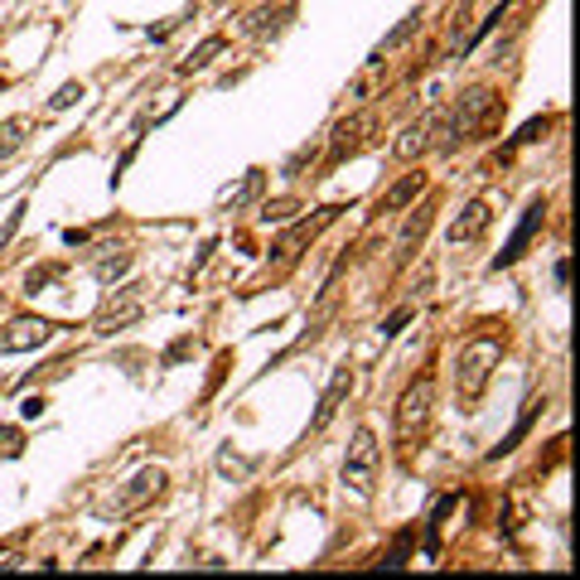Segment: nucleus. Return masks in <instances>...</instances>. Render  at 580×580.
Returning a JSON list of instances; mask_svg holds the SVG:
<instances>
[{
	"label": "nucleus",
	"instance_id": "1",
	"mask_svg": "<svg viewBox=\"0 0 580 580\" xmlns=\"http://www.w3.org/2000/svg\"><path fill=\"white\" fill-rule=\"evenodd\" d=\"M499 112H503V97L493 88H469L446 112V122H440V135H446V141H435V145L446 150V156H455L465 141H484V135L493 131V122H499Z\"/></svg>",
	"mask_w": 580,
	"mask_h": 580
},
{
	"label": "nucleus",
	"instance_id": "10",
	"mask_svg": "<svg viewBox=\"0 0 580 580\" xmlns=\"http://www.w3.org/2000/svg\"><path fill=\"white\" fill-rule=\"evenodd\" d=\"M402 213H406V223L397 228V247H392L397 266H406V262L416 257V247L425 242V232H431V223H435L431 203H412V209H402Z\"/></svg>",
	"mask_w": 580,
	"mask_h": 580
},
{
	"label": "nucleus",
	"instance_id": "19",
	"mask_svg": "<svg viewBox=\"0 0 580 580\" xmlns=\"http://www.w3.org/2000/svg\"><path fill=\"white\" fill-rule=\"evenodd\" d=\"M262 184H266V175H262V169H252V175L242 179V184H237V189H228L223 199H218V209H242V203H252V199H257L262 194Z\"/></svg>",
	"mask_w": 580,
	"mask_h": 580
},
{
	"label": "nucleus",
	"instance_id": "24",
	"mask_svg": "<svg viewBox=\"0 0 580 580\" xmlns=\"http://www.w3.org/2000/svg\"><path fill=\"white\" fill-rule=\"evenodd\" d=\"M82 97V82H63V88L48 97V112H63V107H73V102Z\"/></svg>",
	"mask_w": 580,
	"mask_h": 580
},
{
	"label": "nucleus",
	"instance_id": "5",
	"mask_svg": "<svg viewBox=\"0 0 580 580\" xmlns=\"http://www.w3.org/2000/svg\"><path fill=\"white\" fill-rule=\"evenodd\" d=\"M141 315H145V285H122V290H112V295L97 305L92 329H97V334H122V329H131Z\"/></svg>",
	"mask_w": 580,
	"mask_h": 580
},
{
	"label": "nucleus",
	"instance_id": "16",
	"mask_svg": "<svg viewBox=\"0 0 580 580\" xmlns=\"http://www.w3.org/2000/svg\"><path fill=\"white\" fill-rule=\"evenodd\" d=\"M542 406H547L542 397H532V402H527V406H522V416H518V425H513V431H508V435L499 440V446L489 450V459H503V455H513V450L522 446V440H527V431H532V421L542 416Z\"/></svg>",
	"mask_w": 580,
	"mask_h": 580
},
{
	"label": "nucleus",
	"instance_id": "14",
	"mask_svg": "<svg viewBox=\"0 0 580 580\" xmlns=\"http://www.w3.org/2000/svg\"><path fill=\"white\" fill-rule=\"evenodd\" d=\"M425 194V175H421V169H412V175H402L397 184H392V189L378 199V218L382 213H402V209H412V203Z\"/></svg>",
	"mask_w": 580,
	"mask_h": 580
},
{
	"label": "nucleus",
	"instance_id": "28",
	"mask_svg": "<svg viewBox=\"0 0 580 580\" xmlns=\"http://www.w3.org/2000/svg\"><path fill=\"white\" fill-rule=\"evenodd\" d=\"M39 412H44V397H29V402L20 406V416H25V421H34V416H39Z\"/></svg>",
	"mask_w": 580,
	"mask_h": 580
},
{
	"label": "nucleus",
	"instance_id": "25",
	"mask_svg": "<svg viewBox=\"0 0 580 580\" xmlns=\"http://www.w3.org/2000/svg\"><path fill=\"white\" fill-rule=\"evenodd\" d=\"M412 315H416L412 305H402V310L392 315V319H382V338H397V334H402V324H412Z\"/></svg>",
	"mask_w": 580,
	"mask_h": 580
},
{
	"label": "nucleus",
	"instance_id": "8",
	"mask_svg": "<svg viewBox=\"0 0 580 580\" xmlns=\"http://www.w3.org/2000/svg\"><path fill=\"white\" fill-rule=\"evenodd\" d=\"M372 131H378V112H353L349 122H338L334 135H329V165L353 160L358 150L372 141Z\"/></svg>",
	"mask_w": 580,
	"mask_h": 580
},
{
	"label": "nucleus",
	"instance_id": "21",
	"mask_svg": "<svg viewBox=\"0 0 580 580\" xmlns=\"http://www.w3.org/2000/svg\"><path fill=\"white\" fill-rule=\"evenodd\" d=\"M300 213V199H271V203H262V223L271 228V223H290V218Z\"/></svg>",
	"mask_w": 580,
	"mask_h": 580
},
{
	"label": "nucleus",
	"instance_id": "3",
	"mask_svg": "<svg viewBox=\"0 0 580 580\" xmlns=\"http://www.w3.org/2000/svg\"><path fill=\"white\" fill-rule=\"evenodd\" d=\"M499 358H503V338H493V334H479V338H469V344L459 349V363H455L459 402H479L484 397V387L493 378V368H499Z\"/></svg>",
	"mask_w": 580,
	"mask_h": 580
},
{
	"label": "nucleus",
	"instance_id": "15",
	"mask_svg": "<svg viewBox=\"0 0 580 580\" xmlns=\"http://www.w3.org/2000/svg\"><path fill=\"white\" fill-rule=\"evenodd\" d=\"M290 15H295V5H271V10H252L247 20H242V34L247 39H266V34H281L285 25H290Z\"/></svg>",
	"mask_w": 580,
	"mask_h": 580
},
{
	"label": "nucleus",
	"instance_id": "17",
	"mask_svg": "<svg viewBox=\"0 0 580 580\" xmlns=\"http://www.w3.org/2000/svg\"><path fill=\"white\" fill-rule=\"evenodd\" d=\"M160 489H165V469H141L131 479V489L122 493V508H141L145 499H156Z\"/></svg>",
	"mask_w": 580,
	"mask_h": 580
},
{
	"label": "nucleus",
	"instance_id": "22",
	"mask_svg": "<svg viewBox=\"0 0 580 580\" xmlns=\"http://www.w3.org/2000/svg\"><path fill=\"white\" fill-rule=\"evenodd\" d=\"M218 469H223L228 479H247V474L257 469V459H242V455H232V450H218Z\"/></svg>",
	"mask_w": 580,
	"mask_h": 580
},
{
	"label": "nucleus",
	"instance_id": "7",
	"mask_svg": "<svg viewBox=\"0 0 580 580\" xmlns=\"http://www.w3.org/2000/svg\"><path fill=\"white\" fill-rule=\"evenodd\" d=\"M440 122H446V107L440 112H425L421 122H412L397 141H392V160H402V165H416L425 160V150H435V135H440Z\"/></svg>",
	"mask_w": 580,
	"mask_h": 580
},
{
	"label": "nucleus",
	"instance_id": "18",
	"mask_svg": "<svg viewBox=\"0 0 580 580\" xmlns=\"http://www.w3.org/2000/svg\"><path fill=\"white\" fill-rule=\"evenodd\" d=\"M223 48H228V39H223V34H209V39H203V44L194 48V54L179 63V73H184V78H189V73H203V68H209L218 54H223Z\"/></svg>",
	"mask_w": 580,
	"mask_h": 580
},
{
	"label": "nucleus",
	"instance_id": "20",
	"mask_svg": "<svg viewBox=\"0 0 580 580\" xmlns=\"http://www.w3.org/2000/svg\"><path fill=\"white\" fill-rule=\"evenodd\" d=\"M25 131H29L25 116H10V122H0V160H10L15 150L25 145Z\"/></svg>",
	"mask_w": 580,
	"mask_h": 580
},
{
	"label": "nucleus",
	"instance_id": "9",
	"mask_svg": "<svg viewBox=\"0 0 580 580\" xmlns=\"http://www.w3.org/2000/svg\"><path fill=\"white\" fill-rule=\"evenodd\" d=\"M48 338H54V324L39 319V315H20L0 329V353H34V349H44Z\"/></svg>",
	"mask_w": 580,
	"mask_h": 580
},
{
	"label": "nucleus",
	"instance_id": "11",
	"mask_svg": "<svg viewBox=\"0 0 580 580\" xmlns=\"http://www.w3.org/2000/svg\"><path fill=\"white\" fill-rule=\"evenodd\" d=\"M349 392H353V368H349V363H338V368H334V378H329V387H324L319 412H315V421H310V431H305V435H319L324 425H329V421L338 416V406H344Z\"/></svg>",
	"mask_w": 580,
	"mask_h": 580
},
{
	"label": "nucleus",
	"instance_id": "6",
	"mask_svg": "<svg viewBox=\"0 0 580 580\" xmlns=\"http://www.w3.org/2000/svg\"><path fill=\"white\" fill-rule=\"evenodd\" d=\"M542 223H547V199H532L522 209V218H518V228H513V237H508V247L493 257L489 266L493 271H508V266H518L522 257H527V247H532V237L542 232Z\"/></svg>",
	"mask_w": 580,
	"mask_h": 580
},
{
	"label": "nucleus",
	"instance_id": "26",
	"mask_svg": "<svg viewBox=\"0 0 580 580\" xmlns=\"http://www.w3.org/2000/svg\"><path fill=\"white\" fill-rule=\"evenodd\" d=\"M542 135H547V122H527V126L513 135V141H518V145H527V141H542Z\"/></svg>",
	"mask_w": 580,
	"mask_h": 580
},
{
	"label": "nucleus",
	"instance_id": "27",
	"mask_svg": "<svg viewBox=\"0 0 580 580\" xmlns=\"http://www.w3.org/2000/svg\"><path fill=\"white\" fill-rule=\"evenodd\" d=\"M0 450H5V455H20V431H0Z\"/></svg>",
	"mask_w": 580,
	"mask_h": 580
},
{
	"label": "nucleus",
	"instance_id": "12",
	"mask_svg": "<svg viewBox=\"0 0 580 580\" xmlns=\"http://www.w3.org/2000/svg\"><path fill=\"white\" fill-rule=\"evenodd\" d=\"M489 223H493V213H489V203L484 199H469L465 209H459V218L450 223V247H465V242H479V237L489 232Z\"/></svg>",
	"mask_w": 580,
	"mask_h": 580
},
{
	"label": "nucleus",
	"instance_id": "2",
	"mask_svg": "<svg viewBox=\"0 0 580 580\" xmlns=\"http://www.w3.org/2000/svg\"><path fill=\"white\" fill-rule=\"evenodd\" d=\"M431 412H435V378H431V372H421V378L406 382V392L397 397V416H392L402 455H412L425 440V431H431Z\"/></svg>",
	"mask_w": 580,
	"mask_h": 580
},
{
	"label": "nucleus",
	"instance_id": "4",
	"mask_svg": "<svg viewBox=\"0 0 580 580\" xmlns=\"http://www.w3.org/2000/svg\"><path fill=\"white\" fill-rule=\"evenodd\" d=\"M378 469H382L378 435H372L368 425H358L349 450H344V484L358 493V499H372V489H378Z\"/></svg>",
	"mask_w": 580,
	"mask_h": 580
},
{
	"label": "nucleus",
	"instance_id": "23",
	"mask_svg": "<svg viewBox=\"0 0 580 580\" xmlns=\"http://www.w3.org/2000/svg\"><path fill=\"white\" fill-rule=\"evenodd\" d=\"M416 25H421V10H412V15H406V20H402L397 29L387 34V39H382V48H378V59L387 54V48H397V44H406V39H412V34H416Z\"/></svg>",
	"mask_w": 580,
	"mask_h": 580
},
{
	"label": "nucleus",
	"instance_id": "13",
	"mask_svg": "<svg viewBox=\"0 0 580 580\" xmlns=\"http://www.w3.org/2000/svg\"><path fill=\"white\" fill-rule=\"evenodd\" d=\"M135 266V252L131 247H97V257L88 262V271L102 281V285H116Z\"/></svg>",
	"mask_w": 580,
	"mask_h": 580
}]
</instances>
